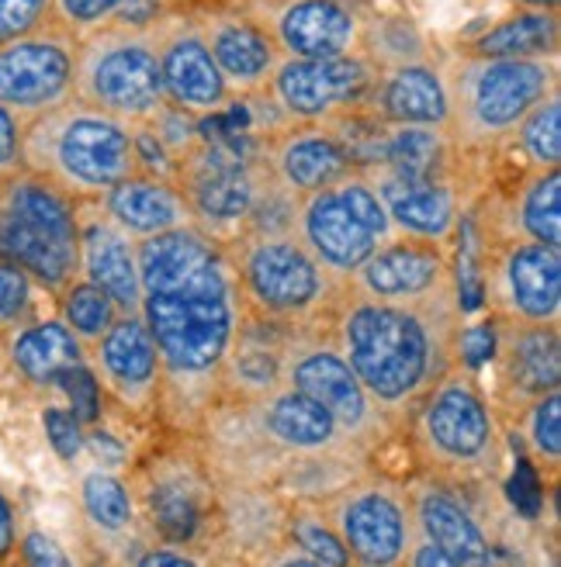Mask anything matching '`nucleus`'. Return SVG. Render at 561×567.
I'll return each instance as SVG.
<instances>
[{"instance_id":"f257e3e1","label":"nucleus","mask_w":561,"mask_h":567,"mask_svg":"<svg viewBox=\"0 0 561 567\" xmlns=\"http://www.w3.org/2000/svg\"><path fill=\"white\" fill-rule=\"evenodd\" d=\"M135 267L146 326L166 363L187 374L215 367L233 339V298L208 243L187 229L153 233Z\"/></svg>"},{"instance_id":"f03ea898","label":"nucleus","mask_w":561,"mask_h":567,"mask_svg":"<svg viewBox=\"0 0 561 567\" xmlns=\"http://www.w3.org/2000/svg\"><path fill=\"white\" fill-rule=\"evenodd\" d=\"M350 371L378 399L396 402L430 371V336L412 311L396 305H360L344 326Z\"/></svg>"},{"instance_id":"7ed1b4c3","label":"nucleus","mask_w":561,"mask_h":567,"mask_svg":"<svg viewBox=\"0 0 561 567\" xmlns=\"http://www.w3.org/2000/svg\"><path fill=\"white\" fill-rule=\"evenodd\" d=\"M52 159L80 187H115L135 166L129 132L101 115H73L52 135Z\"/></svg>"},{"instance_id":"20e7f679","label":"nucleus","mask_w":561,"mask_h":567,"mask_svg":"<svg viewBox=\"0 0 561 567\" xmlns=\"http://www.w3.org/2000/svg\"><path fill=\"white\" fill-rule=\"evenodd\" d=\"M73 83V55L60 39L21 35L0 45V104L11 111H42Z\"/></svg>"},{"instance_id":"39448f33","label":"nucleus","mask_w":561,"mask_h":567,"mask_svg":"<svg viewBox=\"0 0 561 567\" xmlns=\"http://www.w3.org/2000/svg\"><path fill=\"white\" fill-rule=\"evenodd\" d=\"M91 97L119 115L150 111L163 94L160 60L143 42H111L104 52H94L88 66Z\"/></svg>"},{"instance_id":"423d86ee","label":"nucleus","mask_w":561,"mask_h":567,"mask_svg":"<svg viewBox=\"0 0 561 567\" xmlns=\"http://www.w3.org/2000/svg\"><path fill=\"white\" fill-rule=\"evenodd\" d=\"M551 87V73L520 55H496L471 73V111L486 128H507Z\"/></svg>"},{"instance_id":"0eeeda50","label":"nucleus","mask_w":561,"mask_h":567,"mask_svg":"<svg viewBox=\"0 0 561 567\" xmlns=\"http://www.w3.org/2000/svg\"><path fill=\"white\" fill-rule=\"evenodd\" d=\"M368 83L360 63L344 60V55H329V60H298L280 66L277 73V94L288 104V111L305 118L326 115L329 107L357 97Z\"/></svg>"},{"instance_id":"6e6552de","label":"nucleus","mask_w":561,"mask_h":567,"mask_svg":"<svg viewBox=\"0 0 561 567\" xmlns=\"http://www.w3.org/2000/svg\"><path fill=\"white\" fill-rule=\"evenodd\" d=\"M246 277L254 295L277 311L305 308L319 295V267L295 243H280V239L261 243L249 252Z\"/></svg>"},{"instance_id":"1a4fd4ad","label":"nucleus","mask_w":561,"mask_h":567,"mask_svg":"<svg viewBox=\"0 0 561 567\" xmlns=\"http://www.w3.org/2000/svg\"><path fill=\"white\" fill-rule=\"evenodd\" d=\"M0 257L8 264H18L28 274H35L49 288H55V284L70 280V274L76 270L80 249H76V236L49 233L35 221L4 212L0 215Z\"/></svg>"},{"instance_id":"9d476101","label":"nucleus","mask_w":561,"mask_h":567,"mask_svg":"<svg viewBox=\"0 0 561 567\" xmlns=\"http://www.w3.org/2000/svg\"><path fill=\"white\" fill-rule=\"evenodd\" d=\"M354 14L336 0H298L280 18V39L302 60L344 55L354 42Z\"/></svg>"},{"instance_id":"9b49d317","label":"nucleus","mask_w":561,"mask_h":567,"mask_svg":"<svg viewBox=\"0 0 561 567\" xmlns=\"http://www.w3.org/2000/svg\"><path fill=\"white\" fill-rule=\"evenodd\" d=\"M194 205L208 218H239L254 208V177L236 142H218L202 156L198 177H194Z\"/></svg>"},{"instance_id":"f8f14e48","label":"nucleus","mask_w":561,"mask_h":567,"mask_svg":"<svg viewBox=\"0 0 561 567\" xmlns=\"http://www.w3.org/2000/svg\"><path fill=\"white\" fill-rule=\"evenodd\" d=\"M305 233L316 252L340 270H354L375 252V233L347 212V205L336 197V190H323L305 212Z\"/></svg>"},{"instance_id":"ddd939ff","label":"nucleus","mask_w":561,"mask_h":567,"mask_svg":"<svg viewBox=\"0 0 561 567\" xmlns=\"http://www.w3.org/2000/svg\"><path fill=\"white\" fill-rule=\"evenodd\" d=\"M347 547L364 564H391L406 547V519L402 508L388 495H360L344 513Z\"/></svg>"},{"instance_id":"4468645a","label":"nucleus","mask_w":561,"mask_h":567,"mask_svg":"<svg viewBox=\"0 0 561 567\" xmlns=\"http://www.w3.org/2000/svg\"><path fill=\"white\" fill-rule=\"evenodd\" d=\"M163 91L184 107H215L226 94V76H222L212 49L202 39H177L163 52L160 63Z\"/></svg>"},{"instance_id":"2eb2a0df","label":"nucleus","mask_w":561,"mask_h":567,"mask_svg":"<svg viewBox=\"0 0 561 567\" xmlns=\"http://www.w3.org/2000/svg\"><path fill=\"white\" fill-rule=\"evenodd\" d=\"M427 430L451 457H479L492 440V419L468 388H447L427 412Z\"/></svg>"},{"instance_id":"dca6fc26","label":"nucleus","mask_w":561,"mask_h":567,"mask_svg":"<svg viewBox=\"0 0 561 567\" xmlns=\"http://www.w3.org/2000/svg\"><path fill=\"white\" fill-rule=\"evenodd\" d=\"M295 391H305L308 399H316L329 415L344 425H357L368 412L364 402V384L336 353H308L305 360L295 363Z\"/></svg>"},{"instance_id":"f3484780","label":"nucleus","mask_w":561,"mask_h":567,"mask_svg":"<svg viewBox=\"0 0 561 567\" xmlns=\"http://www.w3.org/2000/svg\"><path fill=\"white\" fill-rule=\"evenodd\" d=\"M381 197H385V212L409 233L443 236L455 221L451 194H447L443 187H437L430 177L391 174L381 187Z\"/></svg>"},{"instance_id":"a211bd4d","label":"nucleus","mask_w":561,"mask_h":567,"mask_svg":"<svg viewBox=\"0 0 561 567\" xmlns=\"http://www.w3.org/2000/svg\"><path fill=\"white\" fill-rule=\"evenodd\" d=\"M510 291L527 319H551L561 301V257L558 246H520L510 257Z\"/></svg>"},{"instance_id":"6ab92c4d","label":"nucleus","mask_w":561,"mask_h":567,"mask_svg":"<svg viewBox=\"0 0 561 567\" xmlns=\"http://www.w3.org/2000/svg\"><path fill=\"white\" fill-rule=\"evenodd\" d=\"M83 267H88L91 284H98L115 305L135 308L139 298H143L135 252L129 249V243L119 233L104 229V225H94L88 239H83Z\"/></svg>"},{"instance_id":"aec40b11","label":"nucleus","mask_w":561,"mask_h":567,"mask_svg":"<svg viewBox=\"0 0 561 567\" xmlns=\"http://www.w3.org/2000/svg\"><path fill=\"white\" fill-rule=\"evenodd\" d=\"M381 107L399 125H440L447 118V94L437 73L424 66H402L385 80Z\"/></svg>"},{"instance_id":"412c9836","label":"nucleus","mask_w":561,"mask_h":567,"mask_svg":"<svg viewBox=\"0 0 561 567\" xmlns=\"http://www.w3.org/2000/svg\"><path fill=\"white\" fill-rule=\"evenodd\" d=\"M440 274V260L434 252L399 246V249H385L371 252L364 260V284L378 295V298H409V295H424L434 288V280Z\"/></svg>"},{"instance_id":"4be33fe9","label":"nucleus","mask_w":561,"mask_h":567,"mask_svg":"<svg viewBox=\"0 0 561 567\" xmlns=\"http://www.w3.org/2000/svg\"><path fill=\"white\" fill-rule=\"evenodd\" d=\"M108 208L125 229L143 233V236L166 233L181 225V202L163 184H153V181H129V177L119 181L111 187Z\"/></svg>"},{"instance_id":"5701e85b","label":"nucleus","mask_w":561,"mask_h":567,"mask_svg":"<svg viewBox=\"0 0 561 567\" xmlns=\"http://www.w3.org/2000/svg\"><path fill=\"white\" fill-rule=\"evenodd\" d=\"M419 519H424L427 536L451 554L458 564H486L492 560L489 544H486V533L479 529L465 508L447 498V495H427L419 502Z\"/></svg>"},{"instance_id":"b1692460","label":"nucleus","mask_w":561,"mask_h":567,"mask_svg":"<svg viewBox=\"0 0 561 567\" xmlns=\"http://www.w3.org/2000/svg\"><path fill=\"white\" fill-rule=\"evenodd\" d=\"M101 360L108 374L125 388H143L156 374V339L143 319L111 322L101 343Z\"/></svg>"},{"instance_id":"393cba45","label":"nucleus","mask_w":561,"mask_h":567,"mask_svg":"<svg viewBox=\"0 0 561 567\" xmlns=\"http://www.w3.org/2000/svg\"><path fill=\"white\" fill-rule=\"evenodd\" d=\"M14 363L21 367V374L35 384H52L55 374L67 367L80 363V343L70 326L63 322H42L35 329H28L18 336L14 343Z\"/></svg>"},{"instance_id":"a878e982","label":"nucleus","mask_w":561,"mask_h":567,"mask_svg":"<svg viewBox=\"0 0 561 567\" xmlns=\"http://www.w3.org/2000/svg\"><path fill=\"white\" fill-rule=\"evenodd\" d=\"M280 174L292 187L323 190L347 174V153L326 135H305L288 142L280 153Z\"/></svg>"},{"instance_id":"bb28decb","label":"nucleus","mask_w":561,"mask_h":567,"mask_svg":"<svg viewBox=\"0 0 561 567\" xmlns=\"http://www.w3.org/2000/svg\"><path fill=\"white\" fill-rule=\"evenodd\" d=\"M271 433L288 446H323L336 433V419L329 409H323L316 399H308L305 391H292L285 399H277L267 415Z\"/></svg>"},{"instance_id":"cd10ccee","label":"nucleus","mask_w":561,"mask_h":567,"mask_svg":"<svg viewBox=\"0 0 561 567\" xmlns=\"http://www.w3.org/2000/svg\"><path fill=\"white\" fill-rule=\"evenodd\" d=\"M558 42V21L551 14H520V18H510L502 21L492 32H486L475 49L489 60L496 55H520V60H530V55L538 52H551Z\"/></svg>"},{"instance_id":"c85d7f7f","label":"nucleus","mask_w":561,"mask_h":567,"mask_svg":"<svg viewBox=\"0 0 561 567\" xmlns=\"http://www.w3.org/2000/svg\"><path fill=\"white\" fill-rule=\"evenodd\" d=\"M212 55L218 70L233 80H257L271 66V45L267 39L249 24H226L212 39Z\"/></svg>"},{"instance_id":"c756f323","label":"nucleus","mask_w":561,"mask_h":567,"mask_svg":"<svg viewBox=\"0 0 561 567\" xmlns=\"http://www.w3.org/2000/svg\"><path fill=\"white\" fill-rule=\"evenodd\" d=\"M399 177H430V169L440 156V142L430 125H402L399 132L385 135L381 153Z\"/></svg>"},{"instance_id":"7c9ffc66","label":"nucleus","mask_w":561,"mask_h":567,"mask_svg":"<svg viewBox=\"0 0 561 567\" xmlns=\"http://www.w3.org/2000/svg\"><path fill=\"white\" fill-rule=\"evenodd\" d=\"M513 374L530 391H554L561 381L558 339L551 332H530L513 347Z\"/></svg>"},{"instance_id":"2f4dec72","label":"nucleus","mask_w":561,"mask_h":567,"mask_svg":"<svg viewBox=\"0 0 561 567\" xmlns=\"http://www.w3.org/2000/svg\"><path fill=\"white\" fill-rule=\"evenodd\" d=\"M8 212L28 218L42 225V229L49 233H60V236H76V225H73V212L70 205L63 202L60 194H55L52 187L45 184H32L24 181L11 190V202H8Z\"/></svg>"},{"instance_id":"473e14b6","label":"nucleus","mask_w":561,"mask_h":567,"mask_svg":"<svg viewBox=\"0 0 561 567\" xmlns=\"http://www.w3.org/2000/svg\"><path fill=\"white\" fill-rule=\"evenodd\" d=\"M83 508H88V516L101 529H111V533L125 529L132 519V498H129L122 481H115L111 474H88L83 477Z\"/></svg>"},{"instance_id":"72a5a7b5","label":"nucleus","mask_w":561,"mask_h":567,"mask_svg":"<svg viewBox=\"0 0 561 567\" xmlns=\"http://www.w3.org/2000/svg\"><path fill=\"white\" fill-rule=\"evenodd\" d=\"M523 225L538 243H548V246L561 243V177H558V169H551L544 181L530 187L527 202H523Z\"/></svg>"},{"instance_id":"f704fd0d","label":"nucleus","mask_w":561,"mask_h":567,"mask_svg":"<svg viewBox=\"0 0 561 567\" xmlns=\"http://www.w3.org/2000/svg\"><path fill=\"white\" fill-rule=\"evenodd\" d=\"M67 322L73 332L80 336H104L108 326L115 322V301H111L98 284H76V288L67 295Z\"/></svg>"},{"instance_id":"c9c22d12","label":"nucleus","mask_w":561,"mask_h":567,"mask_svg":"<svg viewBox=\"0 0 561 567\" xmlns=\"http://www.w3.org/2000/svg\"><path fill=\"white\" fill-rule=\"evenodd\" d=\"M150 508H153L156 526L171 536V540H187V536L194 533V526H198V508H194V498L177 485L153 488Z\"/></svg>"},{"instance_id":"e433bc0d","label":"nucleus","mask_w":561,"mask_h":567,"mask_svg":"<svg viewBox=\"0 0 561 567\" xmlns=\"http://www.w3.org/2000/svg\"><path fill=\"white\" fill-rule=\"evenodd\" d=\"M523 146L544 166H558L561 159V104L548 101L544 107H538L534 115L523 125Z\"/></svg>"},{"instance_id":"4c0bfd02","label":"nucleus","mask_w":561,"mask_h":567,"mask_svg":"<svg viewBox=\"0 0 561 567\" xmlns=\"http://www.w3.org/2000/svg\"><path fill=\"white\" fill-rule=\"evenodd\" d=\"M55 384L67 391V399H70V409H73V419L76 422H94L98 419L101 391H98V381H94V374L88 371V367H83V363L67 367V371L55 374Z\"/></svg>"},{"instance_id":"58836bf2","label":"nucleus","mask_w":561,"mask_h":567,"mask_svg":"<svg viewBox=\"0 0 561 567\" xmlns=\"http://www.w3.org/2000/svg\"><path fill=\"white\" fill-rule=\"evenodd\" d=\"M336 197H340V202L347 205V212L364 225V229H371L375 236H385L388 212H385V205L378 202V194L368 184L350 181V184H344L340 190H336Z\"/></svg>"},{"instance_id":"ea45409f","label":"nucleus","mask_w":561,"mask_h":567,"mask_svg":"<svg viewBox=\"0 0 561 567\" xmlns=\"http://www.w3.org/2000/svg\"><path fill=\"white\" fill-rule=\"evenodd\" d=\"M49 11V0H0V45H8L21 35H28L32 28Z\"/></svg>"},{"instance_id":"a19ab883","label":"nucleus","mask_w":561,"mask_h":567,"mask_svg":"<svg viewBox=\"0 0 561 567\" xmlns=\"http://www.w3.org/2000/svg\"><path fill=\"white\" fill-rule=\"evenodd\" d=\"M45 436L52 443V450L60 453L63 461H73L83 450V436H80V422L73 419V412L63 409H45Z\"/></svg>"},{"instance_id":"79ce46f5","label":"nucleus","mask_w":561,"mask_h":567,"mask_svg":"<svg viewBox=\"0 0 561 567\" xmlns=\"http://www.w3.org/2000/svg\"><path fill=\"white\" fill-rule=\"evenodd\" d=\"M534 443L541 453H548V457H558L561 453V399H558V391H551L534 412Z\"/></svg>"},{"instance_id":"37998d69","label":"nucleus","mask_w":561,"mask_h":567,"mask_svg":"<svg viewBox=\"0 0 561 567\" xmlns=\"http://www.w3.org/2000/svg\"><path fill=\"white\" fill-rule=\"evenodd\" d=\"M295 536H298L302 550L316 557V564H347V547L336 540L329 529H323L316 523H302L295 529Z\"/></svg>"},{"instance_id":"c03bdc74","label":"nucleus","mask_w":561,"mask_h":567,"mask_svg":"<svg viewBox=\"0 0 561 567\" xmlns=\"http://www.w3.org/2000/svg\"><path fill=\"white\" fill-rule=\"evenodd\" d=\"M507 495L527 519H538V513H541V485H538V474L530 471L527 461L517 464L510 485H507Z\"/></svg>"},{"instance_id":"a18cd8bd","label":"nucleus","mask_w":561,"mask_h":567,"mask_svg":"<svg viewBox=\"0 0 561 567\" xmlns=\"http://www.w3.org/2000/svg\"><path fill=\"white\" fill-rule=\"evenodd\" d=\"M28 305V277L18 264H0V322L21 316Z\"/></svg>"},{"instance_id":"49530a36","label":"nucleus","mask_w":561,"mask_h":567,"mask_svg":"<svg viewBox=\"0 0 561 567\" xmlns=\"http://www.w3.org/2000/svg\"><path fill=\"white\" fill-rule=\"evenodd\" d=\"M458 288H461V308H465V311H475V308L482 305V277H479V264H475V243H471V239L461 246Z\"/></svg>"},{"instance_id":"de8ad7c7","label":"nucleus","mask_w":561,"mask_h":567,"mask_svg":"<svg viewBox=\"0 0 561 567\" xmlns=\"http://www.w3.org/2000/svg\"><path fill=\"white\" fill-rule=\"evenodd\" d=\"M236 374L249 384H257V388H271L277 378V360L264 350H246L236 360Z\"/></svg>"},{"instance_id":"09e8293b","label":"nucleus","mask_w":561,"mask_h":567,"mask_svg":"<svg viewBox=\"0 0 561 567\" xmlns=\"http://www.w3.org/2000/svg\"><path fill=\"white\" fill-rule=\"evenodd\" d=\"M122 0H60V11L73 24H94L108 14L119 11Z\"/></svg>"},{"instance_id":"8fccbe9b","label":"nucleus","mask_w":561,"mask_h":567,"mask_svg":"<svg viewBox=\"0 0 561 567\" xmlns=\"http://www.w3.org/2000/svg\"><path fill=\"white\" fill-rule=\"evenodd\" d=\"M461 353H465L468 367H482L486 360H492V353H496V332H492V326H471L461 336Z\"/></svg>"},{"instance_id":"3c124183","label":"nucleus","mask_w":561,"mask_h":567,"mask_svg":"<svg viewBox=\"0 0 561 567\" xmlns=\"http://www.w3.org/2000/svg\"><path fill=\"white\" fill-rule=\"evenodd\" d=\"M24 560L28 564H39V567H63L67 564V554L55 547L52 536L45 533H32V536H24Z\"/></svg>"},{"instance_id":"603ef678","label":"nucleus","mask_w":561,"mask_h":567,"mask_svg":"<svg viewBox=\"0 0 561 567\" xmlns=\"http://www.w3.org/2000/svg\"><path fill=\"white\" fill-rule=\"evenodd\" d=\"M21 153V128H18V118L14 111L0 104V169L11 166Z\"/></svg>"},{"instance_id":"864d4df0","label":"nucleus","mask_w":561,"mask_h":567,"mask_svg":"<svg viewBox=\"0 0 561 567\" xmlns=\"http://www.w3.org/2000/svg\"><path fill=\"white\" fill-rule=\"evenodd\" d=\"M416 564H419V567H430V564H434V567H455L458 560H455L451 554H447L443 547H437V544L430 540L424 550L416 554Z\"/></svg>"},{"instance_id":"5fc2aeb1","label":"nucleus","mask_w":561,"mask_h":567,"mask_svg":"<svg viewBox=\"0 0 561 567\" xmlns=\"http://www.w3.org/2000/svg\"><path fill=\"white\" fill-rule=\"evenodd\" d=\"M119 14H122V21L139 24V21H146V18L153 14V0H122V4H119Z\"/></svg>"},{"instance_id":"6e6d98bb","label":"nucleus","mask_w":561,"mask_h":567,"mask_svg":"<svg viewBox=\"0 0 561 567\" xmlns=\"http://www.w3.org/2000/svg\"><path fill=\"white\" fill-rule=\"evenodd\" d=\"M14 544V519H11V505L0 498V557H4Z\"/></svg>"},{"instance_id":"4d7b16f0","label":"nucleus","mask_w":561,"mask_h":567,"mask_svg":"<svg viewBox=\"0 0 561 567\" xmlns=\"http://www.w3.org/2000/svg\"><path fill=\"white\" fill-rule=\"evenodd\" d=\"M143 564H146V567H187L191 560H187L184 554H166V550H153V554H146V557H143Z\"/></svg>"},{"instance_id":"13d9d810","label":"nucleus","mask_w":561,"mask_h":567,"mask_svg":"<svg viewBox=\"0 0 561 567\" xmlns=\"http://www.w3.org/2000/svg\"><path fill=\"white\" fill-rule=\"evenodd\" d=\"M91 446H94V453H98V457H122V446L115 443V440H111L108 433H94L91 436Z\"/></svg>"},{"instance_id":"bf43d9fd","label":"nucleus","mask_w":561,"mask_h":567,"mask_svg":"<svg viewBox=\"0 0 561 567\" xmlns=\"http://www.w3.org/2000/svg\"><path fill=\"white\" fill-rule=\"evenodd\" d=\"M523 4H534V8H544V4H558V0H523Z\"/></svg>"}]
</instances>
